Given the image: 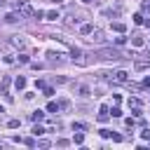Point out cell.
<instances>
[{
  "mask_svg": "<svg viewBox=\"0 0 150 150\" xmlns=\"http://www.w3.org/2000/svg\"><path fill=\"white\" fill-rule=\"evenodd\" d=\"M96 56H101V59H105V61H120L122 54H120L117 49H112V47H105V49H98Z\"/></svg>",
  "mask_w": 150,
  "mask_h": 150,
  "instance_id": "6da1fadb",
  "label": "cell"
},
{
  "mask_svg": "<svg viewBox=\"0 0 150 150\" xmlns=\"http://www.w3.org/2000/svg\"><path fill=\"white\" fill-rule=\"evenodd\" d=\"M14 7H16V12H19L21 16H33V14H35L33 7L28 5V0H14Z\"/></svg>",
  "mask_w": 150,
  "mask_h": 150,
  "instance_id": "7a4b0ae2",
  "label": "cell"
},
{
  "mask_svg": "<svg viewBox=\"0 0 150 150\" xmlns=\"http://www.w3.org/2000/svg\"><path fill=\"white\" fill-rule=\"evenodd\" d=\"M127 103H129V108L134 110V115H136V117H141V115H143V112H141V110H143V103H141V98L131 96V98H129Z\"/></svg>",
  "mask_w": 150,
  "mask_h": 150,
  "instance_id": "3957f363",
  "label": "cell"
},
{
  "mask_svg": "<svg viewBox=\"0 0 150 150\" xmlns=\"http://www.w3.org/2000/svg\"><path fill=\"white\" fill-rule=\"evenodd\" d=\"M112 82H117V84H127V82H129V73H127V70H117V73H112Z\"/></svg>",
  "mask_w": 150,
  "mask_h": 150,
  "instance_id": "277c9868",
  "label": "cell"
},
{
  "mask_svg": "<svg viewBox=\"0 0 150 150\" xmlns=\"http://www.w3.org/2000/svg\"><path fill=\"white\" fill-rule=\"evenodd\" d=\"M110 28H112L115 33H124V30H127V26H124L122 21H112V23H110Z\"/></svg>",
  "mask_w": 150,
  "mask_h": 150,
  "instance_id": "5b68a950",
  "label": "cell"
},
{
  "mask_svg": "<svg viewBox=\"0 0 150 150\" xmlns=\"http://www.w3.org/2000/svg\"><path fill=\"white\" fill-rule=\"evenodd\" d=\"M14 87H16L19 91H23V89H26V77H23V75H19V77L14 80Z\"/></svg>",
  "mask_w": 150,
  "mask_h": 150,
  "instance_id": "8992f818",
  "label": "cell"
},
{
  "mask_svg": "<svg viewBox=\"0 0 150 150\" xmlns=\"http://www.w3.org/2000/svg\"><path fill=\"white\" fill-rule=\"evenodd\" d=\"M19 19H21V14H16V12L5 14V21H7V23H14V21H19Z\"/></svg>",
  "mask_w": 150,
  "mask_h": 150,
  "instance_id": "52a82bcc",
  "label": "cell"
},
{
  "mask_svg": "<svg viewBox=\"0 0 150 150\" xmlns=\"http://www.w3.org/2000/svg\"><path fill=\"white\" fill-rule=\"evenodd\" d=\"M89 40H91V42H103V33H101V30H91Z\"/></svg>",
  "mask_w": 150,
  "mask_h": 150,
  "instance_id": "ba28073f",
  "label": "cell"
},
{
  "mask_svg": "<svg viewBox=\"0 0 150 150\" xmlns=\"http://www.w3.org/2000/svg\"><path fill=\"white\" fill-rule=\"evenodd\" d=\"M59 110H61V103H56V101L47 103V112H59Z\"/></svg>",
  "mask_w": 150,
  "mask_h": 150,
  "instance_id": "9c48e42d",
  "label": "cell"
},
{
  "mask_svg": "<svg viewBox=\"0 0 150 150\" xmlns=\"http://www.w3.org/2000/svg\"><path fill=\"white\" fill-rule=\"evenodd\" d=\"M91 30H94L91 23H82V26H80V33H82V35H91Z\"/></svg>",
  "mask_w": 150,
  "mask_h": 150,
  "instance_id": "30bf717a",
  "label": "cell"
},
{
  "mask_svg": "<svg viewBox=\"0 0 150 150\" xmlns=\"http://www.w3.org/2000/svg\"><path fill=\"white\" fill-rule=\"evenodd\" d=\"M30 120H33V122H40V120H45V112H42V110H33V112H30Z\"/></svg>",
  "mask_w": 150,
  "mask_h": 150,
  "instance_id": "8fae6325",
  "label": "cell"
},
{
  "mask_svg": "<svg viewBox=\"0 0 150 150\" xmlns=\"http://www.w3.org/2000/svg\"><path fill=\"white\" fill-rule=\"evenodd\" d=\"M12 45L21 49V47H23V38H21V35H14V38H12Z\"/></svg>",
  "mask_w": 150,
  "mask_h": 150,
  "instance_id": "7c38bea8",
  "label": "cell"
},
{
  "mask_svg": "<svg viewBox=\"0 0 150 150\" xmlns=\"http://www.w3.org/2000/svg\"><path fill=\"white\" fill-rule=\"evenodd\" d=\"M108 117H110V112L108 110H98V122L103 124V122H108Z\"/></svg>",
  "mask_w": 150,
  "mask_h": 150,
  "instance_id": "4fadbf2b",
  "label": "cell"
},
{
  "mask_svg": "<svg viewBox=\"0 0 150 150\" xmlns=\"http://www.w3.org/2000/svg\"><path fill=\"white\" fill-rule=\"evenodd\" d=\"M131 45H134V47H143V38H141V35H134V38H131Z\"/></svg>",
  "mask_w": 150,
  "mask_h": 150,
  "instance_id": "5bb4252c",
  "label": "cell"
},
{
  "mask_svg": "<svg viewBox=\"0 0 150 150\" xmlns=\"http://www.w3.org/2000/svg\"><path fill=\"white\" fill-rule=\"evenodd\" d=\"M45 131H47V129H45V127H40V124H35V127H33V136H42Z\"/></svg>",
  "mask_w": 150,
  "mask_h": 150,
  "instance_id": "9a60e30c",
  "label": "cell"
},
{
  "mask_svg": "<svg viewBox=\"0 0 150 150\" xmlns=\"http://www.w3.org/2000/svg\"><path fill=\"white\" fill-rule=\"evenodd\" d=\"M2 61H5L7 66H12V63H16V59H14L12 54H5V56H2Z\"/></svg>",
  "mask_w": 150,
  "mask_h": 150,
  "instance_id": "2e32d148",
  "label": "cell"
},
{
  "mask_svg": "<svg viewBox=\"0 0 150 150\" xmlns=\"http://www.w3.org/2000/svg\"><path fill=\"white\" fill-rule=\"evenodd\" d=\"M115 45H117V47H124V45H127V38H124V35L115 38Z\"/></svg>",
  "mask_w": 150,
  "mask_h": 150,
  "instance_id": "e0dca14e",
  "label": "cell"
},
{
  "mask_svg": "<svg viewBox=\"0 0 150 150\" xmlns=\"http://www.w3.org/2000/svg\"><path fill=\"white\" fill-rule=\"evenodd\" d=\"M73 141H75L77 145H82V143H84V134H82V131H80V134H75V138H73Z\"/></svg>",
  "mask_w": 150,
  "mask_h": 150,
  "instance_id": "ac0fdd59",
  "label": "cell"
},
{
  "mask_svg": "<svg viewBox=\"0 0 150 150\" xmlns=\"http://www.w3.org/2000/svg\"><path fill=\"white\" fill-rule=\"evenodd\" d=\"M54 94H56V91H54V87H45V96H47V98H52Z\"/></svg>",
  "mask_w": 150,
  "mask_h": 150,
  "instance_id": "d6986e66",
  "label": "cell"
},
{
  "mask_svg": "<svg viewBox=\"0 0 150 150\" xmlns=\"http://www.w3.org/2000/svg\"><path fill=\"white\" fill-rule=\"evenodd\" d=\"M19 124H21V120H9V122H7V127H9V129H16Z\"/></svg>",
  "mask_w": 150,
  "mask_h": 150,
  "instance_id": "ffe728a7",
  "label": "cell"
},
{
  "mask_svg": "<svg viewBox=\"0 0 150 150\" xmlns=\"http://www.w3.org/2000/svg\"><path fill=\"white\" fill-rule=\"evenodd\" d=\"M110 112H112V117H122V110H120L117 105H112V110H110Z\"/></svg>",
  "mask_w": 150,
  "mask_h": 150,
  "instance_id": "44dd1931",
  "label": "cell"
},
{
  "mask_svg": "<svg viewBox=\"0 0 150 150\" xmlns=\"http://www.w3.org/2000/svg\"><path fill=\"white\" fill-rule=\"evenodd\" d=\"M82 129H84L82 122H73V131H82Z\"/></svg>",
  "mask_w": 150,
  "mask_h": 150,
  "instance_id": "7402d4cb",
  "label": "cell"
},
{
  "mask_svg": "<svg viewBox=\"0 0 150 150\" xmlns=\"http://www.w3.org/2000/svg\"><path fill=\"white\" fill-rule=\"evenodd\" d=\"M47 19H52V21H56V19H59V12H47Z\"/></svg>",
  "mask_w": 150,
  "mask_h": 150,
  "instance_id": "603a6c76",
  "label": "cell"
},
{
  "mask_svg": "<svg viewBox=\"0 0 150 150\" xmlns=\"http://www.w3.org/2000/svg\"><path fill=\"white\" fill-rule=\"evenodd\" d=\"M16 61H19V63H28V54H19Z\"/></svg>",
  "mask_w": 150,
  "mask_h": 150,
  "instance_id": "cb8c5ba5",
  "label": "cell"
},
{
  "mask_svg": "<svg viewBox=\"0 0 150 150\" xmlns=\"http://www.w3.org/2000/svg\"><path fill=\"white\" fill-rule=\"evenodd\" d=\"M80 94H82V96H89V87L82 84V87H80Z\"/></svg>",
  "mask_w": 150,
  "mask_h": 150,
  "instance_id": "d4e9b609",
  "label": "cell"
},
{
  "mask_svg": "<svg viewBox=\"0 0 150 150\" xmlns=\"http://www.w3.org/2000/svg\"><path fill=\"white\" fill-rule=\"evenodd\" d=\"M35 145H40V148H49V141H45V138H40Z\"/></svg>",
  "mask_w": 150,
  "mask_h": 150,
  "instance_id": "484cf974",
  "label": "cell"
},
{
  "mask_svg": "<svg viewBox=\"0 0 150 150\" xmlns=\"http://www.w3.org/2000/svg\"><path fill=\"white\" fill-rule=\"evenodd\" d=\"M23 143H26V145H30V148H33V145H35V143H38V141H35V138H23Z\"/></svg>",
  "mask_w": 150,
  "mask_h": 150,
  "instance_id": "4316f807",
  "label": "cell"
},
{
  "mask_svg": "<svg viewBox=\"0 0 150 150\" xmlns=\"http://www.w3.org/2000/svg\"><path fill=\"white\" fill-rule=\"evenodd\" d=\"M141 136H143L145 141H150V129H143V131H141Z\"/></svg>",
  "mask_w": 150,
  "mask_h": 150,
  "instance_id": "83f0119b",
  "label": "cell"
},
{
  "mask_svg": "<svg viewBox=\"0 0 150 150\" xmlns=\"http://www.w3.org/2000/svg\"><path fill=\"white\" fill-rule=\"evenodd\" d=\"M33 16H35V19H42V16H47V14H45V12H42V9H38V12H35V14H33Z\"/></svg>",
  "mask_w": 150,
  "mask_h": 150,
  "instance_id": "f1b7e54d",
  "label": "cell"
},
{
  "mask_svg": "<svg viewBox=\"0 0 150 150\" xmlns=\"http://www.w3.org/2000/svg\"><path fill=\"white\" fill-rule=\"evenodd\" d=\"M98 134H101V136H103V138H108V136H110V129H101V131H98Z\"/></svg>",
  "mask_w": 150,
  "mask_h": 150,
  "instance_id": "f546056e",
  "label": "cell"
},
{
  "mask_svg": "<svg viewBox=\"0 0 150 150\" xmlns=\"http://www.w3.org/2000/svg\"><path fill=\"white\" fill-rule=\"evenodd\" d=\"M110 136H112V141H115V143H120V141H122V136H120V134H112V131H110Z\"/></svg>",
  "mask_w": 150,
  "mask_h": 150,
  "instance_id": "4dcf8cb0",
  "label": "cell"
},
{
  "mask_svg": "<svg viewBox=\"0 0 150 150\" xmlns=\"http://www.w3.org/2000/svg\"><path fill=\"white\" fill-rule=\"evenodd\" d=\"M143 12H150V0H145V2H143Z\"/></svg>",
  "mask_w": 150,
  "mask_h": 150,
  "instance_id": "1f68e13d",
  "label": "cell"
},
{
  "mask_svg": "<svg viewBox=\"0 0 150 150\" xmlns=\"http://www.w3.org/2000/svg\"><path fill=\"white\" fill-rule=\"evenodd\" d=\"M143 87H145V89H150V77H145V80H143Z\"/></svg>",
  "mask_w": 150,
  "mask_h": 150,
  "instance_id": "d6a6232c",
  "label": "cell"
},
{
  "mask_svg": "<svg viewBox=\"0 0 150 150\" xmlns=\"http://www.w3.org/2000/svg\"><path fill=\"white\" fill-rule=\"evenodd\" d=\"M143 23H145V26H148V28H150V19H143Z\"/></svg>",
  "mask_w": 150,
  "mask_h": 150,
  "instance_id": "836d02e7",
  "label": "cell"
},
{
  "mask_svg": "<svg viewBox=\"0 0 150 150\" xmlns=\"http://www.w3.org/2000/svg\"><path fill=\"white\" fill-rule=\"evenodd\" d=\"M52 2H54V5H59V2H63V0H52Z\"/></svg>",
  "mask_w": 150,
  "mask_h": 150,
  "instance_id": "e575fe53",
  "label": "cell"
},
{
  "mask_svg": "<svg viewBox=\"0 0 150 150\" xmlns=\"http://www.w3.org/2000/svg\"><path fill=\"white\" fill-rule=\"evenodd\" d=\"M82 2H84V5H89V2H94V0H82Z\"/></svg>",
  "mask_w": 150,
  "mask_h": 150,
  "instance_id": "d590c367",
  "label": "cell"
},
{
  "mask_svg": "<svg viewBox=\"0 0 150 150\" xmlns=\"http://www.w3.org/2000/svg\"><path fill=\"white\" fill-rule=\"evenodd\" d=\"M0 112H5V108H2V105H0Z\"/></svg>",
  "mask_w": 150,
  "mask_h": 150,
  "instance_id": "8d00e7d4",
  "label": "cell"
},
{
  "mask_svg": "<svg viewBox=\"0 0 150 150\" xmlns=\"http://www.w3.org/2000/svg\"><path fill=\"white\" fill-rule=\"evenodd\" d=\"M2 2H5V0H0V7H2Z\"/></svg>",
  "mask_w": 150,
  "mask_h": 150,
  "instance_id": "74e56055",
  "label": "cell"
}]
</instances>
